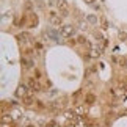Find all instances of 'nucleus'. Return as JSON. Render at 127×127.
<instances>
[{
	"instance_id": "11",
	"label": "nucleus",
	"mask_w": 127,
	"mask_h": 127,
	"mask_svg": "<svg viewBox=\"0 0 127 127\" xmlns=\"http://www.w3.org/2000/svg\"><path fill=\"white\" fill-rule=\"evenodd\" d=\"M2 121H3V124H6V121H8V123H11V116L6 115V113H3L2 115Z\"/></svg>"
},
{
	"instance_id": "14",
	"label": "nucleus",
	"mask_w": 127,
	"mask_h": 127,
	"mask_svg": "<svg viewBox=\"0 0 127 127\" xmlns=\"http://www.w3.org/2000/svg\"><path fill=\"white\" fill-rule=\"evenodd\" d=\"M99 49H91V57L93 58H96V57H99Z\"/></svg>"
},
{
	"instance_id": "15",
	"label": "nucleus",
	"mask_w": 127,
	"mask_h": 127,
	"mask_svg": "<svg viewBox=\"0 0 127 127\" xmlns=\"http://www.w3.org/2000/svg\"><path fill=\"white\" fill-rule=\"evenodd\" d=\"M100 24H102V27H104V28H107V19H105L104 16L100 17Z\"/></svg>"
},
{
	"instance_id": "13",
	"label": "nucleus",
	"mask_w": 127,
	"mask_h": 127,
	"mask_svg": "<svg viewBox=\"0 0 127 127\" xmlns=\"http://www.w3.org/2000/svg\"><path fill=\"white\" fill-rule=\"evenodd\" d=\"M33 77H35L36 80H41V79H42V74H41V71H39V69H35V75H33Z\"/></svg>"
},
{
	"instance_id": "4",
	"label": "nucleus",
	"mask_w": 127,
	"mask_h": 127,
	"mask_svg": "<svg viewBox=\"0 0 127 127\" xmlns=\"http://www.w3.org/2000/svg\"><path fill=\"white\" fill-rule=\"evenodd\" d=\"M21 66L24 67L25 71L28 69H35V61H33V58L32 57H21Z\"/></svg>"
},
{
	"instance_id": "5",
	"label": "nucleus",
	"mask_w": 127,
	"mask_h": 127,
	"mask_svg": "<svg viewBox=\"0 0 127 127\" xmlns=\"http://www.w3.org/2000/svg\"><path fill=\"white\" fill-rule=\"evenodd\" d=\"M30 91H32V90H30V86H28V85L21 83V85L17 86V90H16V96H17V97H21V99H24L25 96L30 94Z\"/></svg>"
},
{
	"instance_id": "17",
	"label": "nucleus",
	"mask_w": 127,
	"mask_h": 127,
	"mask_svg": "<svg viewBox=\"0 0 127 127\" xmlns=\"http://www.w3.org/2000/svg\"><path fill=\"white\" fill-rule=\"evenodd\" d=\"M46 127H58V126H57V124H55V123H53V121H52V123H49V124H47Z\"/></svg>"
},
{
	"instance_id": "12",
	"label": "nucleus",
	"mask_w": 127,
	"mask_h": 127,
	"mask_svg": "<svg viewBox=\"0 0 127 127\" xmlns=\"http://www.w3.org/2000/svg\"><path fill=\"white\" fill-rule=\"evenodd\" d=\"M77 42H79V44H88V41H86V38L85 36H77Z\"/></svg>"
},
{
	"instance_id": "1",
	"label": "nucleus",
	"mask_w": 127,
	"mask_h": 127,
	"mask_svg": "<svg viewBox=\"0 0 127 127\" xmlns=\"http://www.w3.org/2000/svg\"><path fill=\"white\" fill-rule=\"evenodd\" d=\"M60 35L63 38H66V39H69V38H72L75 35V27L71 25V24H63L60 27Z\"/></svg>"
},
{
	"instance_id": "3",
	"label": "nucleus",
	"mask_w": 127,
	"mask_h": 127,
	"mask_svg": "<svg viewBox=\"0 0 127 127\" xmlns=\"http://www.w3.org/2000/svg\"><path fill=\"white\" fill-rule=\"evenodd\" d=\"M57 9H58V13L64 17V16L69 14V3H67L66 0H58L57 2Z\"/></svg>"
},
{
	"instance_id": "16",
	"label": "nucleus",
	"mask_w": 127,
	"mask_h": 127,
	"mask_svg": "<svg viewBox=\"0 0 127 127\" xmlns=\"http://www.w3.org/2000/svg\"><path fill=\"white\" fill-rule=\"evenodd\" d=\"M83 113H85V108L79 107V108H77V115H83Z\"/></svg>"
},
{
	"instance_id": "7",
	"label": "nucleus",
	"mask_w": 127,
	"mask_h": 127,
	"mask_svg": "<svg viewBox=\"0 0 127 127\" xmlns=\"http://www.w3.org/2000/svg\"><path fill=\"white\" fill-rule=\"evenodd\" d=\"M21 100H22V104L25 105V107H33V105L36 104V99H35V97H33L32 94L25 96V97H24V99H21Z\"/></svg>"
},
{
	"instance_id": "18",
	"label": "nucleus",
	"mask_w": 127,
	"mask_h": 127,
	"mask_svg": "<svg viewBox=\"0 0 127 127\" xmlns=\"http://www.w3.org/2000/svg\"><path fill=\"white\" fill-rule=\"evenodd\" d=\"M25 127H36V126L33 124V123H28V124H25Z\"/></svg>"
},
{
	"instance_id": "8",
	"label": "nucleus",
	"mask_w": 127,
	"mask_h": 127,
	"mask_svg": "<svg viewBox=\"0 0 127 127\" xmlns=\"http://www.w3.org/2000/svg\"><path fill=\"white\" fill-rule=\"evenodd\" d=\"M17 41L21 44H28V42H30V35H28V33H19V35H17Z\"/></svg>"
},
{
	"instance_id": "10",
	"label": "nucleus",
	"mask_w": 127,
	"mask_h": 127,
	"mask_svg": "<svg viewBox=\"0 0 127 127\" xmlns=\"http://www.w3.org/2000/svg\"><path fill=\"white\" fill-rule=\"evenodd\" d=\"M88 22H90L91 25H96V24H97V17L94 16V14H90V16H88Z\"/></svg>"
},
{
	"instance_id": "2",
	"label": "nucleus",
	"mask_w": 127,
	"mask_h": 127,
	"mask_svg": "<svg viewBox=\"0 0 127 127\" xmlns=\"http://www.w3.org/2000/svg\"><path fill=\"white\" fill-rule=\"evenodd\" d=\"M49 22L52 24V25H63V16L61 14H58L57 11H49Z\"/></svg>"
},
{
	"instance_id": "6",
	"label": "nucleus",
	"mask_w": 127,
	"mask_h": 127,
	"mask_svg": "<svg viewBox=\"0 0 127 127\" xmlns=\"http://www.w3.org/2000/svg\"><path fill=\"white\" fill-rule=\"evenodd\" d=\"M27 85L30 86V90L33 91V93H36V91H41L42 90V85L39 83V80H36L35 77H30L28 79V82H27Z\"/></svg>"
},
{
	"instance_id": "9",
	"label": "nucleus",
	"mask_w": 127,
	"mask_h": 127,
	"mask_svg": "<svg viewBox=\"0 0 127 127\" xmlns=\"http://www.w3.org/2000/svg\"><path fill=\"white\" fill-rule=\"evenodd\" d=\"M94 102H96V96L94 94H91V93H90V94L85 96V104L86 105H93Z\"/></svg>"
}]
</instances>
